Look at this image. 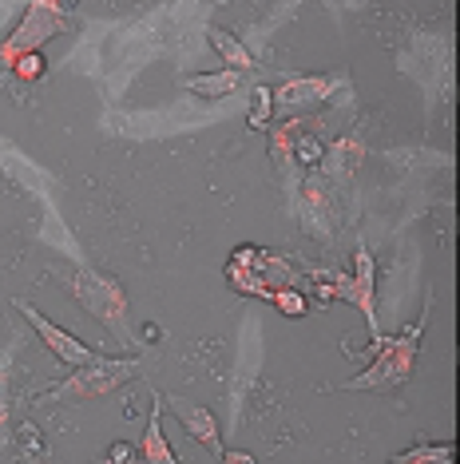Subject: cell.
Returning <instances> with one entry per match:
<instances>
[{"label": "cell", "instance_id": "6da1fadb", "mask_svg": "<svg viewBox=\"0 0 460 464\" xmlns=\"http://www.w3.org/2000/svg\"><path fill=\"white\" fill-rule=\"evenodd\" d=\"M428 314H433V302L421 310L409 330H401L397 337H381V345L373 350V362L361 369L358 377L341 382L345 393H389V389L405 385L417 369V357H421V337L428 325Z\"/></svg>", "mask_w": 460, "mask_h": 464}, {"label": "cell", "instance_id": "7a4b0ae2", "mask_svg": "<svg viewBox=\"0 0 460 464\" xmlns=\"http://www.w3.org/2000/svg\"><path fill=\"white\" fill-rule=\"evenodd\" d=\"M139 373V357H91L88 365H76L60 385H52L44 401L56 405H88V401L120 393L128 382H135Z\"/></svg>", "mask_w": 460, "mask_h": 464}, {"label": "cell", "instance_id": "3957f363", "mask_svg": "<svg viewBox=\"0 0 460 464\" xmlns=\"http://www.w3.org/2000/svg\"><path fill=\"white\" fill-rule=\"evenodd\" d=\"M302 274L290 266V258H278L263 246H238L226 262V282L230 290L246 294V298H263L270 302L274 290L282 286H298Z\"/></svg>", "mask_w": 460, "mask_h": 464}, {"label": "cell", "instance_id": "277c9868", "mask_svg": "<svg viewBox=\"0 0 460 464\" xmlns=\"http://www.w3.org/2000/svg\"><path fill=\"white\" fill-rule=\"evenodd\" d=\"M64 286L100 325H108V330L115 337H123V342H131V330H128V294H123V286L111 278V274L83 270L80 266V270H72L64 278Z\"/></svg>", "mask_w": 460, "mask_h": 464}, {"label": "cell", "instance_id": "5b68a950", "mask_svg": "<svg viewBox=\"0 0 460 464\" xmlns=\"http://www.w3.org/2000/svg\"><path fill=\"white\" fill-rule=\"evenodd\" d=\"M60 33H68L64 8H48V5H40V0H33V5H28V13H24V20H20L13 33L5 36V44H0V68H13L16 56L44 48L48 40L60 36Z\"/></svg>", "mask_w": 460, "mask_h": 464}, {"label": "cell", "instance_id": "8992f818", "mask_svg": "<svg viewBox=\"0 0 460 464\" xmlns=\"http://www.w3.org/2000/svg\"><path fill=\"white\" fill-rule=\"evenodd\" d=\"M16 310H20V318H24V322L36 330L40 342H44L48 350H52V357H56V362H64L68 369L88 365L91 357H96V350H88V342H80V337H76V334H68L64 325H56L52 318H44V314H40L33 302L16 298Z\"/></svg>", "mask_w": 460, "mask_h": 464}, {"label": "cell", "instance_id": "52a82bcc", "mask_svg": "<svg viewBox=\"0 0 460 464\" xmlns=\"http://www.w3.org/2000/svg\"><path fill=\"white\" fill-rule=\"evenodd\" d=\"M338 76H294L286 83H278L274 92V120L278 115H302L310 108H318V103H326L333 92H338Z\"/></svg>", "mask_w": 460, "mask_h": 464}, {"label": "cell", "instance_id": "ba28073f", "mask_svg": "<svg viewBox=\"0 0 460 464\" xmlns=\"http://www.w3.org/2000/svg\"><path fill=\"white\" fill-rule=\"evenodd\" d=\"M298 210H302V227H306L313 238H321V242L333 238V183L326 175L302 179Z\"/></svg>", "mask_w": 460, "mask_h": 464}, {"label": "cell", "instance_id": "9c48e42d", "mask_svg": "<svg viewBox=\"0 0 460 464\" xmlns=\"http://www.w3.org/2000/svg\"><path fill=\"white\" fill-rule=\"evenodd\" d=\"M171 413L175 420L187 429V437L195 440V445H203L206 452H223V437H218V420L206 405H198V401H187V397H171Z\"/></svg>", "mask_w": 460, "mask_h": 464}, {"label": "cell", "instance_id": "30bf717a", "mask_svg": "<svg viewBox=\"0 0 460 464\" xmlns=\"http://www.w3.org/2000/svg\"><path fill=\"white\" fill-rule=\"evenodd\" d=\"M365 155H369V147H365V140L358 131L350 135H338L333 143H326V155H321V167H326L330 183H350L353 175H358V167L365 163Z\"/></svg>", "mask_w": 460, "mask_h": 464}, {"label": "cell", "instance_id": "8fae6325", "mask_svg": "<svg viewBox=\"0 0 460 464\" xmlns=\"http://www.w3.org/2000/svg\"><path fill=\"white\" fill-rule=\"evenodd\" d=\"M163 397L151 393V420H148V432H143V445H139V460L148 464H175L179 457H175V449L167 445L163 437Z\"/></svg>", "mask_w": 460, "mask_h": 464}, {"label": "cell", "instance_id": "7c38bea8", "mask_svg": "<svg viewBox=\"0 0 460 464\" xmlns=\"http://www.w3.org/2000/svg\"><path fill=\"white\" fill-rule=\"evenodd\" d=\"M238 88H243V72H238V68L187 80V92H195V96H203V100H226V96H235Z\"/></svg>", "mask_w": 460, "mask_h": 464}, {"label": "cell", "instance_id": "4fadbf2b", "mask_svg": "<svg viewBox=\"0 0 460 464\" xmlns=\"http://www.w3.org/2000/svg\"><path fill=\"white\" fill-rule=\"evenodd\" d=\"M206 40H211V48L218 52V56H223L226 68H238V72H250V68H254V56H250V48H246L235 33H226V28H211V33H206Z\"/></svg>", "mask_w": 460, "mask_h": 464}, {"label": "cell", "instance_id": "5bb4252c", "mask_svg": "<svg viewBox=\"0 0 460 464\" xmlns=\"http://www.w3.org/2000/svg\"><path fill=\"white\" fill-rule=\"evenodd\" d=\"M302 128H306V120H302V115H286V120L270 131V155H274L278 163L290 160V151H294V140H298Z\"/></svg>", "mask_w": 460, "mask_h": 464}, {"label": "cell", "instance_id": "9a60e30c", "mask_svg": "<svg viewBox=\"0 0 460 464\" xmlns=\"http://www.w3.org/2000/svg\"><path fill=\"white\" fill-rule=\"evenodd\" d=\"M397 464H456V445H417L393 457Z\"/></svg>", "mask_w": 460, "mask_h": 464}, {"label": "cell", "instance_id": "2e32d148", "mask_svg": "<svg viewBox=\"0 0 460 464\" xmlns=\"http://www.w3.org/2000/svg\"><path fill=\"white\" fill-rule=\"evenodd\" d=\"M270 120H274V92H270L266 83H258V88L250 92V128L266 131Z\"/></svg>", "mask_w": 460, "mask_h": 464}, {"label": "cell", "instance_id": "e0dca14e", "mask_svg": "<svg viewBox=\"0 0 460 464\" xmlns=\"http://www.w3.org/2000/svg\"><path fill=\"white\" fill-rule=\"evenodd\" d=\"M321 155H326V143H321L318 135H310V131H298V140H294V151H290V160L302 163L306 171H313V167H321Z\"/></svg>", "mask_w": 460, "mask_h": 464}, {"label": "cell", "instance_id": "ac0fdd59", "mask_svg": "<svg viewBox=\"0 0 460 464\" xmlns=\"http://www.w3.org/2000/svg\"><path fill=\"white\" fill-rule=\"evenodd\" d=\"M270 305H278V314H286V318H306V314H310V298L302 294V286H282V290H274Z\"/></svg>", "mask_w": 460, "mask_h": 464}, {"label": "cell", "instance_id": "d6986e66", "mask_svg": "<svg viewBox=\"0 0 460 464\" xmlns=\"http://www.w3.org/2000/svg\"><path fill=\"white\" fill-rule=\"evenodd\" d=\"M8 72H13L20 83H40V80L48 76V60L40 56V48H36V52H24V56H16V64L8 68Z\"/></svg>", "mask_w": 460, "mask_h": 464}, {"label": "cell", "instance_id": "ffe728a7", "mask_svg": "<svg viewBox=\"0 0 460 464\" xmlns=\"http://www.w3.org/2000/svg\"><path fill=\"white\" fill-rule=\"evenodd\" d=\"M108 460L111 464H128V460H139V452H135L131 445H123V440H115V445L108 449Z\"/></svg>", "mask_w": 460, "mask_h": 464}, {"label": "cell", "instance_id": "44dd1931", "mask_svg": "<svg viewBox=\"0 0 460 464\" xmlns=\"http://www.w3.org/2000/svg\"><path fill=\"white\" fill-rule=\"evenodd\" d=\"M218 460H226V464H254V457H250V452L246 449H223V452H218Z\"/></svg>", "mask_w": 460, "mask_h": 464}, {"label": "cell", "instance_id": "7402d4cb", "mask_svg": "<svg viewBox=\"0 0 460 464\" xmlns=\"http://www.w3.org/2000/svg\"><path fill=\"white\" fill-rule=\"evenodd\" d=\"M0 420H5V373H0Z\"/></svg>", "mask_w": 460, "mask_h": 464}, {"label": "cell", "instance_id": "603a6c76", "mask_svg": "<svg viewBox=\"0 0 460 464\" xmlns=\"http://www.w3.org/2000/svg\"><path fill=\"white\" fill-rule=\"evenodd\" d=\"M215 5H226V0H215Z\"/></svg>", "mask_w": 460, "mask_h": 464}]
</instances>
